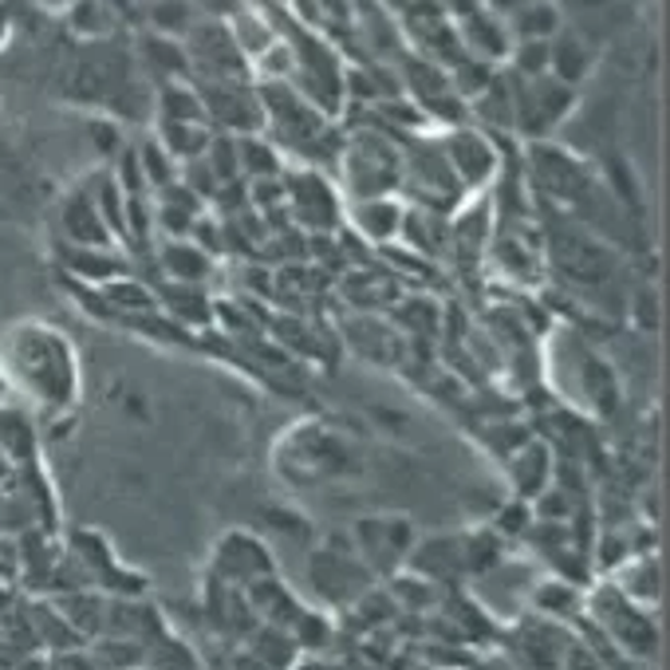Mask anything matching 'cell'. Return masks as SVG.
I'll return each mask as SVG.
<instances>
[{
	"instance_id": "1",
	"label": "cell",
	"mask_w": 670,
	"mask_h": 670,
	"mask_svg": "<svg viewBox=\"0 0 670 670\" xmlns=\"http://www.w3.org/2000/svg\"><path fill=\"white\" fill-rule=\"evenodd\" d=\"M0 371L4 383L28 395L48 419H68L80 402V360L68 336H60L48 324L24 320L4 331L0 348Z\"/></svg>"
},
{
	"instance_id": "2",
	"label": "cell",
	"mask_w": 670,
	"mask_h": 670,
	"mask_svg": "<svg viewBox=\"0 0 670 670\" xmlns=\"http://www.w3.org/2000/svg\"><path fill=\"white\" fill-rule=\"evenodd\" d=\"M340 181L348 201L390 198L402 186V146L375 127L351 130L340 146Z\"/></svg>"
},
{
	"instance_id": "3",
	"label": "cell",
	"mask_w": 670,
	"mask_h": 670,
	"mask_svg": "<svg viewBox=\"0 0 670 670\" xmlns=\"http://www.w3.org/2000/svg\"><path fill=\"white\" fill-rule=\"evenodd\" d=\"M509 83H513V134L529 142L549 139L552 130L561 127L576 110V103H580V91L564 87V83L549 80V75H541V80H517V75H509Z\"/></svg>"
},
{
	"instance_id": "4",
	"label": "cell",
	"mask_w": 670,
	"mask_h": 670,
	"mask_svg": "<svg viewBox=\"0 0 670 670\" xmlns=\"http://www.w3.org/2000/svg\"><path fill=\"white\" fill-rule=\"evenodd\" d=\"M205 107V122L213 134H265V107H260V91L252 80H221V83H193Z\"/></svg>"
},
{
	"instance_id": "5",
	"label": "cell",
	"mask_w": 670,
	"mask_h": 670,
	"mask_svg": "<svg viewBox=\"0 0 670 670\" xmlns=\"http://www.w3.org/2000/svg\"><path fill=\"white\" fill-rule=\"evenodd\" d=\"M284 205L292 225L308 233H331L343 221V193L328 181L324 171H284Z\"/></svg>"
},
{
	"instance_id": "6",
	"label": "cell",
	"mask_w": 670,
	"mask_h": 670,
	"mask_svg": "<svg viewBox=\"0 0 670 670\" xmlns=\"http://www.w3.org/2000/svg\"><path fill=\"white\" fill-rule=\"evenodd\" d=\"M438 146H442V154H446V162H450L454 181L461 186V193H478L481 186H490L501 174L497 139H490L485 130L470 127V122L442 130Z\"/></svg>"
},
{
	"instance_id": "7",
	"label": "cell",
	"mask_w": 670,
	"mask_h": 670,
	"mask_svg": "<svg viewBox=\"0 0 670 670\" xmlns=\"http://www.w3.org/2000/svg\"><path fill=\"white\" fill-rule=\"evenodd\" d=\"M351 552L363 561L371 576H390V572L407 564L414 549V525L407 517H363L351 529Z\"/></svg>"
},
{
	"instance_id": "8",
	"label": "cell",
	"mask_w": 670,
	"mask_h": 670,
	"mask_svg": "<svg viewBox=\"0 0 670 670\" xmlns=\"http://www.w3.org/2000/svg\"><path fill=\"white\" fill-rule=\"evenodd\" d=\"M308 576L312 588L320 591V600L336 603V608H351L360 596H367L371 580H375L348 544H328V549L316 552L308 561Z\"/></svg>"
},
{
	"instance_id": "9",
	"label": "cell",
	"mask_w": 670,
	"mask_h": 670,
	"mask_svg": "<svg viewBox=\"0 0 670 670\" xmlns=\"http://www.w3.org/2000/svg\"><path fill=\"white\" fill-rule=\"evenodd\" d=\"M265 576H277V561H272V549L260 537H252L245 529H233L213 544L210 580L233 584V588H249L252 580H265Z\"/></svg>"
},
{
	"instance_id": "10",
	"label": "cell",
	"mask_w": 670,
	"mask_h": 670,
	"mask_svg": "<svg viewBox=\"0 0 670 670\" xmlns=\"http://www.w3.org/2000/svg\"><path fill=\"white\" fill-rule=\"evenodd\" d=\"M130 56H134V71L154 87L174 80H190V56H186V44L181 40H166V36H154V32H142L130 44Z\"/></svg>"
},
{
	"instance_id": "11",
	"label": "cell",
	"mask_w": 670,
	"mask_h": 670,
	"mask_svg": "<svg viewBox=\"0 0 670 670\" xmlns=\"http://www.w3.org/2000/svg\"><path fill=\"white\" fill-rule=\"evenodd\" d=\"M402 218H407V201L399 193L390 198H363V201H343V221L360 233L367 245H395L402 233Z\"/></svg>"
},
{
	"instance_id": "12",
	"label": "cell",
	"mask_w": 670,
	"mask_h": 670,
	"mask_svg": "<svg viewBox=\"0 0 670 670\" xmlns=\"http://www.w3.org/2000/svg\"><path fill=\"white\" fill-rule=\"evenodd\" d=\"M60 233H63V245H75V249H115V237H110L107 221L99 218L95 198L87 190H75L63 198Z\"/></svg>"
},
{
	"instance_id": "13",
	"label": "cell",
	"mask_w": 670,
	"mask_h": 670,
	"mask_svg": "<svg viewBox=\"0 0 670 670\" xmlns=\"http://www.w3.org/2000/svg\"><path fill=\"white\" fill-rule=\"evenodd\" d=\"M154 257H158V269L166 277V284H198V289H205L213 269H218V260L201 249V245H193L190 237L162 240Z\"/></svg>"
},
{
	"instance_id": "14",
	"label": "cell",
	"mask_w": 670,
	"mask_h": 670,
	"mask_svg": "<svg viewBox=\"0 0 670 670\" xmlns=\"http://www.w3.org/2000/svg\"><path fill=\"white\" fill-rule=\"evenodd\" d=\"M414 576L422 580H454V576H466V556H461V532H442L431 541H414L411 556H407Z\"/></svg>"
},
{
	"instance_id": "15",
	"label": "cell",
	"mask_w": 670,
	"mask_h": 670,
	"mask_svg": "<svg viewBox=\"0 0 670 670\" xmlns=\"http://www.w3.org/2000/svg\"><path fill=\"white\" fill-rule=\"evenodd\" d=\"M245 600H249L257 623H265V627H281V631H289L292 623H296V615L304 611V603L292 596V588L281 580V576L252 580L249 588H245Z\"/></svg>"
},
{
	"instance_id": "16",
	"label": "cell",
	"mask_w": 670,
	"mask_h": 670,
	"mask_svg": "<svg viewBox=\"0 0 670 670\" xmlns=\"http://www.w3.org/2000/svg\"><path fill=\"white\" fill-rule=\"evenodd\" d=\"M552 450L544 442L529 438L525 446L509 454V478H513V493L517 501H537L544 490L552 485Z\"/></svg>"
},
{
	"instance_id": "17",
	"label": "cell",
	"mask_w": 670,
	"mask_h": 670,
	"mask_svg": "<svg viewBox=\"0 0 670 670\" xmlns=\"http://www.w3.org/2000/svg\"><path fill=\"white\" fill-rule=\"evenodd\" d=\"M591 68H596V56H591L584 36L561 28L549 40V80L564 83V87H572V91H580V83L591 75Z\"/></svg>"
},
{
	"instance_id": "18",
	"label": "cell",
	"mask_w": 670,
	"mask_h": 670,
	"mask_svg": "<svg viewBox=\"0 0 670 670\" xmlns=\"http://www.w3.org/2000/svg\"><path fill=\"white\" fill-rule=\"evenodd\" d=\"M399 240H407L419 257L438 260L442 252L450 249V213L438 210H419L407 201V218H402V233Z\"/></svg>"
},
{
	"instance_id": "19",
	"label": "cell",
	"mask_w": 670,
	"mask_h": 670,
	"mask_svg": "<svg viewBox=\"0 0 670 670\" xmlns=\"http://www.w3.org/2000/svg\"><path fill=\"white\" fill-rule=\"evenodd\" d=\"M63 269L75 277V281L91 284V289H103V284L130 277V260L115 249H75V245H63L60 249Z\"/></svg>"
},
{
	"instance_id": "20",
	"label": "cell",
	"mask_w": 670,
	"mask_h": 670,
	"mask_svg": "<svg viewBox=\"0 0 670 670\" xmlns=\"http://www.w3.org/2000/svg\"><path fill=\"white\" fill-rule=\"evenodd\" d=\"M158 308H166L174 316V324H186V328H205L218 316L210 289H198V284H166L158 296Z\"/></svg>"
},
{
	"instance_id": "21",
	"label": "cell",
	"mask_w": 670,
	"mask_h": 670,
	"mask_svg": "<svg viewBox=\"0 0 670 670\" xmlns=\"http://www.w3.org/2000/svg\"><path fill=\"white\" fill-rule=\"evenodd\" d=\"M154 122H205V107H201L193 80H174L154 87Z\"/></svg>"
},
{
	"instance_id": "22",
	"label": "cell",
	"mask_w": 670,
	"mask_h": 670,
	"mask_svg": "<svg viewBox=\"0 0 670 670\" xmlns=\"http://www.w3.org/2000/svg\"><path fill=\"white\" fill-rule=\"evenodd\" d=\"M501 16H505V24H509L513 40L549 44L552 36L564 28L561 9H556V4H541V0H532V4H517L513 12H501Z\"/></svg>"
},
{
	"instance_id": "23",
	"label": "cell",
	"mask_w": 670,
	"mask_h": 670,
	"mask_svg": "<svg viewBox=\"0 0 670 670\" xmlns=\"http://www.w3.org/2000/svg\"><path fill=\"white\" fill-rule=\"evenodd\" d=\"M56 611H60L63 623H68L80 639H99L103 635V623H107V600L95 596V591H87V588L63 591L60 608Z\"/></svg>"
},
{
	"instance_id": "24",
	"label": "cell",
	"mask_w": 670,
	"mask_h": 670,
	"mask_svg": "<svg viewBox=\"0 0 670 670\" xmlns=\"http://www.w3.org/2000/svg\"><path fill=\"white\" fill-rule=\"evenodd\" d=\"M237 162H240V181H265V178H284V158L281 146L269 134H245L237 139Z\"/></svg>"
},
{
	"instance_id": "25",
	"label": "cell",
	"mask_w": 670,
	"mask_h": 670,
	"mask_svg": "<svg viewBox=\"0 0 670 670\" xmlns=\"http://www.w3.org/2000/svg\"><path fill=\"white\" fill-rule=\"evenodd\" d=\"M154 139L171 151V158L178 166H186V162L205 158V151H210L213 142V130L205 122H154Z\"/></svg>"
},
{
	"instance_id": "26",
	"label": "cell",
	"mask_w": 670,
	"mask_h": 670,
	"mask_svg": "<svg viewBox=\"0 0 670 670\" xmlns=\"http://www.w3.org/2000/svg\"><path fill=\"white\" fill-rule=\"evenodd\" d=\"M0 454L9 466L36 461V422L21 407H0Z\"/></svg>"
},
{
	"instance_id": "27",
	"label": "cell",
	"mask_w": 670,
	"mask_h": 670,
	"mask_svg": "<svg viewBox=\"0 0 670 670\" xmlns=\"http://www.w3.org/2000/svg\"><path fill=\"white\" fill-rule=\"evenodd\" d=\"M134 158H139V171H142V181H146V193H162L171 190L174 181H178L181 166L171 158V151L162 146L154 134H146L142 142H134Z\"/></svg>"
},
{
	"instance_id": "28",
	"label": "cell",
	"mask_w": 670,
	"mask_h": 670,
	"mask_svg": "<svg viewBox=\"0 0 670 670\" xmlns=\"http://www.w3.org/2000/svg\"><path fill=\"white\" fill-rule=\"evenodd\" d=\"M142 667L146 670H201V659L186 639H178L171 631H162L158 639H151L146 650H142Z\"/></svg>"
},
{
	"instance_id": "29",
	"label": "cell",
	"mask_w": 670,
	"mask_h": 670,
	"mask_svg": "<svg viewBox=\"0 0 670 670\" xmlns=\"http://www.w3.org/2000/svg\"><path fill=\"white\" fill-rule=\"evenodd\" d=\"M95 296L103 304H110L115 312H122V316H139V312L158 308V296L142 281H134V277H119V281L103 284V289H95Z\"/></svg>"
},
{
	"instance_id": "30",
	"label": "cell",
	"mask_w": 670,
	"mask_h": 670,
	"mask_svg": "<svg viewBox=\"0 0 670 670\" xmlns=\"http://www.w3.org/2000/svg\"><path fill=\"white\" fill-rule=\"evenodd\" d=\"M115 16H119L115 4H75L68 12V24L83 44H103L115 32Z\"/></svg>"
},
{
	"instance_id": "31",
	"label": "cell",
	"mask_w": 670,
	"mask_h": 670,
	"mask_svg": "<svg viewBox=\"0 0 670 670\" xmlns=\"http://www.w3.org/2000/svg\"><path fill=\"white\" fill-rule=\"evenodd\" d=\"M615 588L627 596L635 608H643V603H659V564H655V556H647V561H631L627 568H623L620 584Z\"/></svg>"
},
{
	"instance_id": "32",
	"label": "cell",
	"mask_w": 670,
	"mask_h": 670,
	"mask_svg": "<svg viewBox=\"0 0 670 670\" xmlns=\"http://www.w3.org/2000/svg\"><path fill=\"white\" fill-rule=\"evenodd\" d=\"M146 24L154 36H166V40H186L190 28L198 24V9L193 4H146Z\"/></svg>"
},
{
	"instance_id": "33",
	"label": "cell",
	"mask_w": 670,
	"mask_h": 670,
	"mask_svg": "<svg viewBox=\"0 0 670 670\" xmlns=\"http://www.w3.org/2000/svg\"><path fill=\"white\" fill-rule=\"evenodd\" d=\"M289 635H292V643H296V650L316 655V650H324L331 643V620L324 611L304 608L301 615H296V623L289 627Z\"/></svg>"
},
{
	"instance_id": "34",
	"label": "cell",
	"mask_w": 670,
	"mask_h": 670,
	"mask_svg": "<svg viewBox=\"0 0 670 670\" xmlns=\"http://www.w3.org/2000/svg\"><path fill=\"white\" fill-rule=\"evenodd\" d=\"M532 608H541L544 615H572L580 611V591L568 580H541L532 588Z\"/></svg>"
},
{
	"instance_id": "35",
	"label": "cell",
	"mask_w": 670,
	"mask_h": 670,
	"mask_svg": "<svg viewBox=\"0 0 670 670\" xmlns=\"http://www.w3.org/2000/svg\"><path fill=\"white\" fill-rule=\"evenodd\" d=\"M631 316H635V328H643V331L659 328V296H655V289L635 292V301H631Z\"/></svg>"
},
{
	"instance_id": "36",
	"label": "cell",
	"mask_w": 670,
	"mask_h": 670,
	"mask_svg": "<svg viewBox=\"0 0 670 670\" xmlns=\"http://www.w3.org/2000/svg\"><path fill=\"white\" fill-rule=\"evenodd\" d=\"M91 139H95V146H99V154H110V158H119L127 146H122V139H119V122L115 119H95L91 122Z\"/></svg>"
},
{
	"instance_id": "37",
	"label": "cell",
	"mask_w": 670,
	"mask_h": 670,
	"mask_svg": "<svg viewBox=\"0 0 670 670\" xmlns=\"http://www.w3.org/2000/svg\"><path fill=\"white\" fill-rule=\"evenodd\" d=\"M289 670H328V667H320L316 659H308V662H301V667H289Z\"/></svg>"
},
{
	"instance_id": "38",
	"label": "cell",
	"mask_w": 670,
	"mask_h": 670,
	"mask_svg": "<svg viewBox=\"0 0 670 670\" xmlns=\"http://www.w3.org/2000/svg\"><path fill=\"white\" fill-rule=\"evenodd\" d=\"M4 387H9V383H4V371H0V395H4Z\"/></svg>"
},
{
	"instance_id": "39",
	"label": "cell",
	"mask_w": 670,
	"mask_h": 670,
	"mask_svg": "<svg viewBox=\"0 0 670 670\" xmlns=\"http://www.w3.org/2000/svg\"><path fill=\"white\" fill-rule=\"evenodd\" d=\"M134 670H146V667H134Z\"/></svg>"
}]
</instances>
